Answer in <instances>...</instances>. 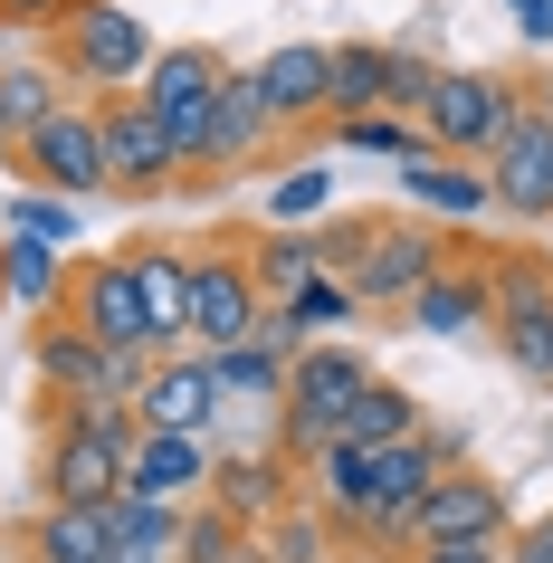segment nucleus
I'll list each match as a JSON object with an SVG mask.
<instances>
[{
    "instance_id": "1",
    "label": "nucleus",
    "mask_w": 553,
    "mask_h": 563,
    "mask_svg": "<svg viewBox=\"0 0 553 563\" xmlns=\"http://www.w3.org/2000/svg\"><path fill=\"white\" fill-rule=\"evenodd\" d=\"M524 115V77H506V67H439L430 96H420V144L449 153V163H487L506 134H516Z\"/></svg>"
},
{
    "instance_id": "2",
    "label": "nucleus",
    "mask_w": 553,
    "mask_h": 563,
    "mask_svg": "<svg viewBox=\"0 0 553 563\" xmlns=\"http://www.w3.org/2000/svg\"><path fill=\"white\" fill-rule=\"evenodd\" d=\"M163 38L124 10V0H77L58 30H48V67L67 77V96H124V87H144V67Z\"/></svg>"
},
{
    "instance_id": "3",
    "label": "nucleus",
    "mask_w": 553,
    "mask_h": 563,
    "mask_svg": "<svg viewBox=\"0 0 553 563\" xmlns=\"http://www.w3.org/2000/svg\"><path fill=\"white\" fill-rule=\"evenodd\" d=\"M373 383V354L363 344H306V354L287 363V391H277V449H287L296 468L316 459L334 430H344V411H353V391Z\"/></svg>"
},
{
    "instance_id": "4",
    "label": "nucleus",
    "mask_w": 553,
    "mask_h": 563,
    "mask_svg": "<svg viewBox=\"0 0 553 563\" xmlns=\"http://www.w3.org/2000/svg\"><path fill=\"white\" fill-rule=\"evenodd\" d=\"M496 267V354L534 391H553V249H487Z\"/></svg>"
},
{
    "instance_id": "5",
    "label": "nucleus",
    "mask_w": 553,
    "mask_h": 563,
    "mask_svg": "<svg viewBox=\"0 0 553 563\" xmlns=\"http://www.w3.org/2000/svg\"><path fill=\"white\" fill-rule=\"evenodd\" d=\"M449 258H458V230H439V220H420V210H381V239L363 249V267H353L344 287H353V306H363V316L401 325V306L420 297Z\"/></svg>"
},
{
    "instance_id": "6",
    "label": "nucleus",
    "mask_w": 553,
    "mask_h": 563,
    "mask_svg": "<svg viewBox=\"0 0 553 563\" xmlns=\"http://www.w3.org/2000/svg\"><path fill=\"white\" fill-rule=\"evenodd\" d=\"M267 325V297L248 277V230H220L191 249V354H239L258 344Z\"/></svg>"
},
{
    "instance_id": "7",
    "label": "nucleus",
    "mask_w": 553,
    "mask_h": 563,
    "mask_svg": "<svg viewBox=\"0 0 553 563\" xmlns=\"http://www.w3.org/2000/svg\"><path fill=\"white\" fill-rule=\"evenodd\" d=\"M220 87H230V48H210V38H173V48H153L144 67V106L153 124L173 134L181 153V181H191V163H201V134H210V106H220Z\"/></svg>"
},
{
    "instance_id": "8",
    "label": "nucleus",
    "mask_w": 553,
    "mask_h": 563,
    "mask_svg": "<svg viewBox=\"0 0 553 563\" xmlns=\"http://www.w3.org/2000/svg\"><path fill=\"white\" fill-rule=\"evenodd\" d=\"M96 134H106V201L153 210V201H173V191H181V153H173V134L153 124V106L134 87L96 96Z\"/></svg>"
},
{
    "instance_id": "9",
    "label": "nucleus",
    "mask_w": 553,
    "mask_h": 563,
    "mask_svg": "<svg viewBox=\"0 0 553 563\" xmlns=\"http://www.w3.org/2000/svg\"><path fill=\"white\" fill-rule=\"evenodd\" d=\"M10 181L30 191H58V201H106V134H96V96H67L58 115L38 124L30 144L10 153Z\"/></svg>"
},
{
    "instance_id": "10",
    "label": "nucleus",
    "mask_w": 553,
    "mask_h": 563,
    "mask_svg": "<svg viewBox=\"0 0 553 563\" xmlns=\"http://www.w3.org/2000/svg\"><path fill=\"white\" fill-rule=\"evenodd\" d=\"M324 77H334V124H344V115H420L439 67L420 48H391V38H334Z\"/></svg>"
},
{
    "instance_id": "11",
    "label": "nucleus",
    "mask_w": 553,
    "mask_h": 563,
    "mask_svg": "<svg viewBox=\"0 0 553 563\" xmlns=\"http://www.w3.org/2000/svg\"><path fill=\"white\" fill-rule=\"evenodd\" d=\"M58 316H67V325H87L106 354H144V363H153V325H144V297H134V267H124V249L67 267Z\"/></svg>"
},
{
    "instance_id": "12",
    "label": "nucleus",
    "mask_w": 553,
    "mask_h": 563,
    "mask_svg": "<svg viewBox=\"0 0 553 563\" xmlns=\"http://www.w3.org/2000/svg\"><path fill=\"white\" fill-rule=\"evenodd\" d=\"M516 534V497H506V477L496 468H449L420 497V516H410V544H506Z\"/></svg>"
},
{
    "instance_id": "13",
    "label": "nucleus",
    "mask_w": 553,
    "mask_h": 563,
    "mask_svg": "<svg viewBox=\"0 0 553 563\" xmlns=\"http://www.w3.org/2000/svg\"><path fill=\"white\" fill-rule=\"evenodd\" d=\"M267 144H277V124H267V106H258V77L230 67V87H220V106H210V134H201V163H191L181 191H220V181L258 173Z\"/></svg>"
},
{
    "instance_id": "14",
    "label": "nucleus",
    "mask_w": 553,
    "mask_h": 563,
    "mask_svg": "<svg viewBox=\"0 0 553 563\" xmlns=\"http://www.w3.org/2000/svg\"><path fill=\"white\" fill-rule=\"evenodd\" d=\"M248 77H258V106H267V124H277V144H287V134H324V124H334L324 38H277Z\"/></svg>"
},
{
    "instance_id": "15",
    "label": "nucleus",
    "mask_w": 553,
    "mask_h": 563,
    "mask_svg": "<svg viewBox=\"0 0 553 563\" xmlns=\"http://www.w3.org/2000/svg\"><path fill=\"white\" fill-rule=\"evenodd\" d=\"M487 191H496V220H524V230H553V124L534 115L524 96L516 134L487 153Z\"/></svg>"
},
{
    "instance_id": "16",
    "label": "nucleus",
    "mask_w": 553,
    "mask_h": 563,
    "mask_svg": "<svg viewBox=\"0 0 553 563\" xmlns=\"http://www.w3.org/2000/svg\"><path fill=\"white\" fill-rule=\"evenodd\" d=\"M401 325H410V334H439V344L487 334V325H496V267H487V249H458V258H449L430 287L401 306Z\"/></svg>"
},
{
    "instance_id": "17",
    "label": "nucleus",
    "mask_w": 553,
    "mask_h": 563,
    "mask_svg": "<svg viewBox=\"0 0 553 563\" xmlns=\"http://www.w3.org/2000/svg\"><path fill=\"white\" fill-rule=\"evenodd\" d=\"M220 373H210V354H163L144 373V391H134V420L144 430H191V440H210L220 430Z\"/></svg>"
},
{
    "instance_id": "18",
    "label": "nucleus",
    "mask_w": 553,
    "mask_h": 563,
    "mask_svg": "<svg viewBox=\"0 0 553 563\" xmlns=\"http://www.w3.org/2000/svg\"><path fill=\"white\" fill-rule=\"evenodd\" d=\"M210 468H220V449L191 440V430H144L134 459H124V497L144 506H201L210 497Z\"/></svg>"
},
{
    "instance_id": "19",
    "label": "nucleus",
    "mask_w": 553,
    "mask_h": 563,
    "mask_svg": "<svg viewBox=\"0 0 553 563\" xmlns=\"http://www.w3.org/2000/svg\"><path fill=\"white\" fill-rule=\"evenodd\" d=\"M124 267H134V297H144V325H153V363L191 354V249H173V239H134Z\"/></svg>"
},
{
    "instance_id": "20",
    "label": "nucleus",
    "mask_w": 553,
    "mask_h": 563,
    "mask_svg": "<svg viewBox=\"0 0 553 563\" xmlns=\"http://www.w3.org/2000/svg\"><path fill=\"white\" fill-rule=\"evenodd\" d=\"M306 497V477H296V459L287 449H220V468H210V506L220 516H239V526H277L287 506Z\"/></svg>"
},
{
    "instance_id": "21",
    "label": "nucleus",
    "mask_w": 553,
    "mask_h": 563,
    "mask_svg": "<svg viewBox=\"0 0 553 563\" xmlns=\"http://www.w3.org/2000/svg\"><path fill=\"white\" fill-rule=\"evenodd\" d=\"M401 210H420V220H439V230H477V220H496L487 163H449V153L401 163Z\"/></svg>"
},
{
    "instance_id": "22",
    "label": "nucleus",
    "mask_w": 553,
    "mask_h": 563,
    "mask_svg": "<svg viewBox=\"0 0 553 563\" xmlns=\"http://www.w3.org/2000/svg\"><path fill=\"white\" fill-rule=\"evenodd\" d=\"M20 563H115L106 506H38L20 526Z\"/></svg>"
},
{
    "instance_id": "23",
    "label": "nucleus",
    "mask_w": 553,
    "mask_h": 563,
    "mask_svg": "<svg viewBox=\"0 0 553 563\" xmlns=\"http://www.w3.org/2000/svg\"><path fill=\"white\" fill-rule=\"evenodd\" d=\"M67 106V77L48 58H0V153H20Z\"/></svg>"
},
{
    "instance_id": "24",
    "label": "nucleus",
    "mask_w": 553,
    "mask_h": 563,
    "mask_svg": "<svg viewBox=\"0 0 553 563\" xmlns=\"http://www.w3.org/2000/svg\"><path fill=\"white\" fill-rule=\"evenodd\" d=\"M67 249H48V239H20V230H0V297H20V316H58L67 297Z\"/></svg>"
},
{
    "instance_id": "25",
    "label": "nucleus",
    "mask_w": 553,
    "mask_h": 563,
    "mask_svg": "<svg viewBox=\"0 0 553 563\" xmlns=\"http://www.w3.org/2000/svg\"><path fill=\"white\" fill-rule=\"evenodd\" d=\"M410 430H430V420H420V391L391 383V373H373V383L353 391V411H344L334 440L344 449H391V440H410Z\"/></svg>"
},
{
    "instance_id": "26",
    "label": "nucleus",
    "mask_w": 553,
    "mask_h": 563,
    "mask_svg": "<svg viewBox=\"0 0 553 563\" xmlns=\"http://www.w3.org/2000/svg\"><path fill=\"white\" fill-rule=\"evenodd\" d=\"M181 516H191V506L115 497V506H106V526H115V563H181Z\"/></svg>"
},
{
    "instance_id": "27",
    "label": "nucleus",
    "mask_w": 553,
    "mask_h": 563,
    "mask_svg": "<svg viewBox=\"0 0 553 563\" xmlns=\"http://www.w3.org/2000/svg\"><path fill=\"white\" fill-rule=\"evenodd\" d=\"M248 277H258L267 306H287L296 287H316V277H324V267H316V239H306V230H258V239H248Z\"/></svg>"
},
{
    "instance_id": "28",
    "label": "nucleus",
    "mask_w": 553,
    "mask_h": 563,
    "mask_svg": "<svg viewBox=\"0 0 553 563\" xmlns=\"http://www.w3.org/2000/svg\"><path fill=\"white\" fill-rule=\"evenodd\" d=\"M287 363L296 354H277V344H239V354H210V373H220V401H258V411H277V391H287Z\"/></svg>"
},
{
    "instance_id": "29",
    "label": "nucleus",
    "mask_w": 553,
    "mask_h": 563,
    "mask_svg": "<svg viewBox=\"0 0 553 563\" xmlns=\"http://www.w3.org/2000/svg\"><path fill=\"white\" fill-rule=\"evenodd\" d=\"M324 210H334V163H296L267 181V230H316Z\"/></svg>"
},
{
    "instance_id": "30",
    "label": "nucleus",
    "mask_w": 553,
    "mask_h": 563,
    "mask_svg": "<svg viewBox=\"0 0 553 563\" xmlns=\"http://www.w3.org/2000/svg\"><path fill=\"white\" fill-rule=\"evenodd\" d=\"M258 534H267V554H277V563H334V544H344V526H334L316 497H296L287 516H277V526H258Z\"/></svg>"
},
{
    "instance_id": "31",
    "label": "nucleus",
    "mask_w": 553,
    "mask_h": 563,
    "mask_svg": "<svg viewBox=\"0 0 553 563\" xmlns=\"http://www.w3.org/2000/svg\"><path fill=\"white\" fill-rule=\"evenodd\" d=\"M306 239H316V267H324V277H353V267H363V249L381 239V210H324Z\"/></svg>"
},
{
    "instance_id": "32",
    "label": "nucleus",
    "mask_w": 553,
    "mask_h": 563,
    "mask_svg": "<svg viewBox=\"0 0 553 563\" xmlns=\"http://www.w3.org/2000/svg\"><path fill=\"white\" fill-rule=\"evenodd\" d=\"M324 144H344V153H391V163H420V124L410 115H344V124H324Z\"/></svg>"
},
{
    "instance_id": "33",
    "label": "nucleus",
    "mask_w": 553,
    "mask_h": 563,
    "mask_svg": "<svg viewBox=\"0 0 553 563\" xmlns=\"http://www.w3.org/2000/svg\"><path fill=\"white\" fill-rule=\"evenodd\" d=\"M10 230H20V239H48V249H67V239H77V201H58V191H30V181H10Z\"/></svg>"
},
{
    "instance_id": "34",
    "label": "nucleus",
    "mask_w": 553,
    "mask_h": 563,
    "mask_svg": "<svg viewBox=\"0 0 553 563\" xmlns=\"http://www.w3.org/2000/svg\"><path fill=\"white\" fill-rule=\"evenodd\" d=\"M67 10H77V0H0V30H38V38H48Z\"/></svg>"
},
{
    "instance_id": "35",
    "label": "nucleus",
    "mask_w": 553,
    "mask_h": 563,
    "mask_svg": "<svg viewBox=\"0 0 553 563\" xmlns=\"http://www.w3.org/2000/svg\"><path fill=\"white\" fill-rule=\"evenodd\" d=\"M506 563H553V516H524V526L506 534Z\"/></svg>"
},
{
    "instance_id": "36",
    "label": "nucleus",
    "mask_w": 553,
    "mask_h": 563,
    "mask_svg": "<svg viewBox=\"0 0 553 563\" xmlns=\"http://www.w3.org/2000/svg\"><path fill=\"white\" fill-rule=\"evenodd\" d=\"M401 563H506V544H410Z\"/></svg>"
},
{
    "instance_id": "37",
    "label": "nucleus",
    "mask_w": 553,
    "mask_h": 563,
    "mask_svg": "<svg viewBox=\"0 0 553 563\" xmlns=\"http://www.w3.org/2000/svg\"><path fill=\"white\" fill-rule=\"evenodd\" d=\"M506 10H516L524 48H553V0H506Z\"/></svg>"
},
{
    "instance_id": "38",
    "label": "nucleus",
    "mask_w": 553,
    "mask_h": 563,
    "mask_svg": "<svg viewBox=\"0 0 553 563\" xmlns=\"http://www.w3.org/2000/svg\"><path fill=\"white\" fill-rule=\"evenodd\" d=\"M524 96H534V115L553 124V67H544V77H524Z\"/></svg>"
},
{
    "instance_id": "39",
    "label": "nucleus",
    "mask_w": 553,
    "mask_h": 563,
    "mask_svg": "<svg viewBox=\"0 0 553 563\" xmlns=\"http://www.w3.org/2000/svg\"><path fill=\"white\" fill-rule=\"evenodd\" d=\"M0 306H10V297H0Z\"/></svg>"
}]
</instances>
